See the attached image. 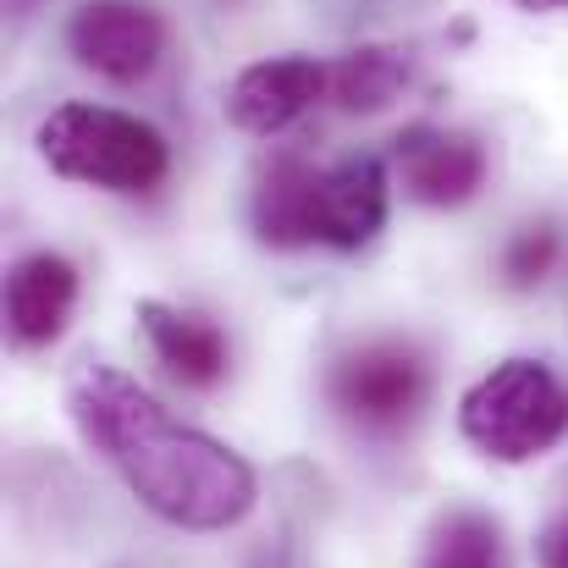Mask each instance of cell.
I'll use <instances>...</instances> for the list:
<instances>
[{
	"label": "cell",
	"mask_w": 568,
	"mask_h": 568,
	"mask_svg": "<svg viewBox=\"0 0 568 568\" xmlns=\"http://www.w3.org/2000/svg\"><path fill=\"white\" fill-rule=\"evenodd\" d=\"M436 568H497V536L480 519H453L436 547Z\"/></svg>",
	"instance_id": "13"
},
{
	"label": "cell",
	"mask_w": 568,
	"mask_h": 568,
	"mask_svg": "<svg viewBox=\"0 0 568 568\" xmlns=\"http://www.w3.org/2000/svg\"><path fill=\"white\" fill-rule=\"evenodd\" d=\"M519 6H525V11H564L568 0H519Z\"/></svg>",
	"instance_id": "16"
},
{
	"label": "cell",
	"mask_w": 568,
	"mask_h": 568,
	"mask_svg": "<svg viewBox=\"0 0 568 568\" xmlns=\"http://www.w3.org/2000/svg\"><path fill=\"white\" fill-rule=\"evenodd\" d=\"M315 183L321 166H310L304 155H282L265 166L260 189H254V232L271 248H310L315 243Z\"/></svg>",
	"instance_id": "11"
},
{
	"label": "cell",
	"mask_w": 568,
	"mask_h": 568,
	"mask_svg": "<svg viewBox=\"0 0 568 568\" xmlns=\"http://www.w3.org/2000/svg\"><path fill=\"white\" fill-rule=\"evenodd\" d=\"M425 359L408 343H365L332 371V403L365 425V430H397L425 403Z\"/></svg>",
	"instance_id": "4"
},
{
	"label": "cell",
	"mask_w": 568,
	"mask_h": 568,
	"mask_svg": "<svg viewBox=\"0 0 568 568\" xmlns=\"http://www.w3.org/2000/svg\"><path fill=\"white\" fill-rule=\"evenodd\" d=\"M83 442L128 480V491L178 530H232L248 519L254 469L215 436L172 419L144 386L111 365H89L67 392Z\"/></svg>",
	"instance_id": "1"
},
{
	"label": "cell",
	"mask_w": 568,
	"mask_h": 568,
	"mask_svg": "<svg viewBox=\"0 0 568 568\" xmlns=\"http://www.w3.org/2000/svg\"><path fill=\"white\" fill-rule=\"evenodd\" d=\"M458 425L486 458L530 464L568 436V386L541 359H508L464 392Z\"/></svg>",
	"instance_id": "3"
},
{
	"label": "cell",
	"mask_w": 568,
	"mask_h": 568,
	"mask_svg": "<svg viewBox=\"0 0 568 568\" xmlns=\"http://www.w3.org/2000/svg\"><path fill=\"white\" fill-rule=\"evenodd\" d=\"M72 304H78L72 260L39 248V254H22L11 265V276H6V326L22 348H50L67 332Z\"/></svg>",
	"instance_id": "9"
},
{
	"label": "cell",
	"mask_w": 568,
	"mask_h": 568,
	"mask_svg": "<svg viewBox=\"0 0 568 568\" xmlns=\"http://www.w3.org/2000/svg\"><path fill=\"white\" fill-rule=\"evenodd\" d=\"M552 254H558V237L541 226H530V232H519L514 237V248H508V282L514 287H530V282H541L547 271H552Z\"/></svg>",
	"instance_id": "14"
},
{
	"label": "cell",
	"mask_w": 568,
	"mask_h": 568,
	"mask_svg": "<svg viewBox=\"0 0 568 568\" xmlns=\"http://www.w3.org/2000/svg\"><path fill=\"white\" fill-rule=\"evenodd\" d=\"M541 568H568V514L541 536Z\"/></svg>",
	"instance_id": "15"
},
{
	"label": "cell",
	"mask_w": 568,
	"mask_h": 568,
	"mask_svg": "<svg viewBox=\"0 0 568 568\" xmlns=\"http://www.w3.org/2000/svg\"><path fill=\"white\" fill-rule=\"evenodd\" d=\"M408 83V55L392 44H365L332 67V100L343 111H381L403 94Z\"/></svg>",
	"instance_id": "12"
},
{
	"label": "cell",
	"mask_w": 568,
	"mask_h": 568,
	"mask_svg": "<svg viewBox=\"0 0 568 568\" xmlns=\"http://www.w3.org/2000/svg\"><path fill=\"white\" fill-rule=\"evenodd\" d=\"M326 89H332V67H321L315 55H271L232 78L226 116H232V128L271 139V133L293 128Z\"/></svg>",
	"instance_id": "6"
},
{
	"label": "cell",
	"mask_w": 568,
	"mask_h": 568,
	"mask_svg": "<svg viewBox=\"0 0 568 568\" xmlns=\"http://www.w3.org/2000/svg\"><path fill=\"white\" fill-rule=\"evenodd\" d=\"M67 44L89 72L111 83H139L166 55V22L150 0H89L67 22Z\"/></svg>",
	"instance_id": "5"
},
{
	"label": "cell",
	"mask_w": 568,
	"mask_h": 568,
	"mask_svg": "<svg viewBox=\"0 0 568 568\" xmlns=\"http://www.w3.org/2000/svg\"><path fill=\"white\" fill-rule=\"evenodd\" d=\"M397 178L408 199L419 204H436V210H453V204H469L480 183H486V150L469 139V133H453V128H408L397 139Z\"/></svg>",
	"instance_id": "7"
},
{
	"label": "cell",
	"mask_w": 568,
	"mask_h": 568,
	"mask_svg": "<svg viewBox=\"0 0 568 568\" xmlns=\"http://www.w3.org/2000/svg\"><path fill=\"white\" fill-rule=\"evenodd\" d=\"M386 166L376 155H348L321 166L315 183V243L326 248H365L386 226Z\"/></svg>",
	"instance_id": "8"
},
{
	"label": "cell",
	"mask_w": 568,
	"mask_h": 568,
	"mask_svg": "<svg viewBox=\"0 0 568 568\" xmlns=\"http://www.w3.org/2000/svg\"><path fill=\"white\" fill-rule=\"evenodd\" d=\"M6 6H11V11H28V6H33V0H6Z\"/></svg>",
	"instance_id": "17"
},
{
	"label": "cell",
	"mask_w": 568,
	"mask_h": 568,
	"mask_svg": "<svg viewBox=\"0 0 568 568\" xmlns=\"http://www.w3.org/2000/svg\"><path fill=\"white\" fill-rule=\"evenodd\" d=\"M139 321H144V337L155 348V359L183 381V386H215L226 376V337L221 326H210L204 315L189 310H166V304H139Z\"/></svg>",
	"instance_id": "10"
},
{
	"label": "cell",
	"mask_w": 568,
	"mask_h": 568,
	"mask_svg": "<svg viewBox=\"0 0 568 568\" xmlns=\"http://www.w3.org/2000/svg\"><path fill=\"white\" fill-rule=\"evenodd\" d=\"M39 155L50 161V172L105 193H150L166 183L172 166L166 139L144 116L89 100H72L39 122Z\"/></svg>",
	"instance_id": "2"
}]
</instances>
